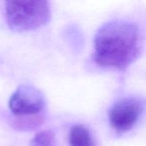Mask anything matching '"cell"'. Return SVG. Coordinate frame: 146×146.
Listing matches in <instances>:
<instances>
[{
	"label": "cell",
	"mask_w": 146,
	"mask_h": 146,
	"mask_svg": "<svg viewBox=\"0 0 146 146\" xmlns=\"http://www.w3.org/2000/svg\"><path fill=\"white\" fill-rule=\"evenodd\" d=\"M139 50L137 26L126 21H112L96 35L94 58L99 65L124 69L137 58Z\"/></svg>",
	"instance_id": "obj_1"
},
{
	"label": "cell",
	"mask_w": 146,
	"mask_h": 146,
	"mask_svg": "<svg viewBox=\"0 0 146 146\" xmlns=\"http://www.w3.org/2000/svg\"><path fill=\"white\" fill-rule=\"evenodd\" d=\"M69 140L71 146H95V142L89 131L82 125L71 127Z\"/></svg>",
	"instance_id": "obj_5"
},
{
	"label": "cell",
	"mask_w": 146,
	"mask_h": 146,
	"mask_svg": "<svg viewBox=\"0 0 146 146\" xmlns=\"http://www.w3.org/2000/svg\"><path fill=\"white\" fill-rule=\"evenodd\" d=\"M51 8L47 1H7L5 17L9 27L16 31H27L45 25L50 19Z\"/></svg>",
	"instance_id": "obj_2"
},
{
	"label": "cell",
	"mask_w": 146,
	"mask_h": 146,
	"mask_svg": "<svg viewBox=\"0 0 146 146\" xmlns=\"http://www.w3.org/2000/svg\"><path fill=\"white\" fill-rule=\"evenodd\" d=\"M142 111L143 104L139 99L123 98L114 104L110 110L109 122L116 132H127L136 124Z\"/></svg>",
	"instance_id": "obj_4"
},
{
	"label": "cell",
	"mask_w": 146,
	"mask_h": 146,
	"mask_svg": "<svg viewBox=\"0 0 146 146\" xmlns=\"http://www.w3.org/2000/svg\"><path fill=\"white\" fill-rule=\"evenodd\" d=\"M30 146H56L55 136L52 131L40 132L32 139Z\"/></svg>",
	"instance_id": "obj_6"
},
{
	"label": "cell",
	"mask_w": 146,
	"mask_h": 146,
	"mask_svg": "<svg viewBox=\"0 0 146 146\" xmlns=\"http://www.w3.org/2000/svg\"><path fill=\"white\" fill-rule=\"evenodd\" d=\"M9 108L16 116H34L44 110L45 98L35 86L22 84L12 93L9 101Z\"/></svg>",
	"instance_id": "obj_3"
}]
</instances>
